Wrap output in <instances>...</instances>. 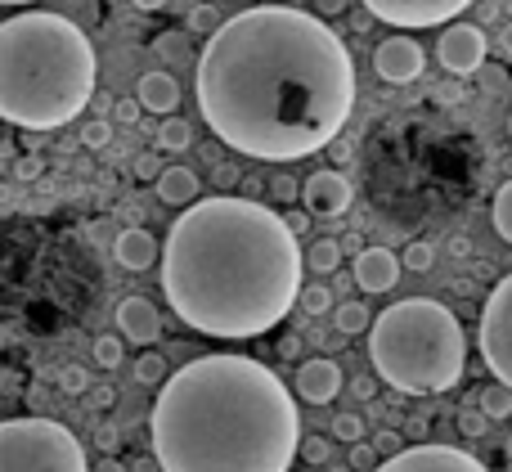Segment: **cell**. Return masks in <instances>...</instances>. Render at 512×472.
I'll use <instances>...</instances> for the list:
<instances>
[{
	"label": "cell",
	"instance_id": "6da1fadb",
	"mask_svg": "<svg viewBox=\"0 0 512 472\" xmlns=\"http://www.w3.org/2000/svg\"><path fill=\"white\" fill-rule=\"evenodd\" d=\"M198 108L234 153L256 162L310 158L342 135L355 108L351 50L306 9H243L198 54Z\"/></svg>",
	"mask_w": 512,
	"mask_h": 472
},
{
	"label": "cell",
	"instance_id": "7a4b0ae2",
	"mask_svg": "<svg viewBox=\"0 0 512 472\" xmlns=\"http://www.w3.org/2000/svg\"><path fill=\"white\" fill-rule=\"evenodd\" d=\"M306 252L288 216L248 194L189 203L162 243V293L194 333L248 342L301 306Z\"/></svg>",
	"mask_w": 512,
	"mask_h": 472
},
{
	"label": "cell",
	"instance_id": "3957f363",
	"mask_svg": "<svg viewBox=\"0 0 512 472\" xmlns=\"http://www.w3.org/2000/svg\"><path fill=\"white\" fill-rule=\"evenodd\" d=\"M301 437L288 383L252 356H198L158 387L153 459L162 472H288Z\"/></svg>",
	"mask_w": 512,
	"mask_h": 472
},
{
	"label": "cell",
	"instance_id": "277c9868",
	"mask_svg": "<svg viewBox=\"0 0 512 472\" xmlns=\"http://www.w3.org/2000/svg\"><path fill=\"white\" fill-rule=\"evenodd\" d=\"M95 45L72 18L23 9L0 23V117L18 131H59L95 95Z\"/></svg>",
	"mask_w": 512,
	"mask_h": 472
},
{
	"label": "cell",
	"instance_id": "5b68a950",
	"mask_svg": "<svg viewBox=\"0 0 512 472\" xmlns=\"http://www.w3.org/2000/svg\"><path fill=\"white\" fill-rule=\"evenodd\" d=\"M369 360L387 387L405 396H441L468 369V338L450 306L405 297L387 306L369 329Z\"/></svg>",
	"mask_w": 512,
	"mask_h": 472
},
{
	"label": "cell",
	"instance_id": "8992f818",
	"mask_svg": "<svg viewBox=\"0 0 512 472\" xmlns=\"http://www.w3.org/2000/svg\"><path fill=\"white\" fill-rule=\"evenodd\" d=\"M0 472H95L86 446L54 419L0 423Z\"/></svg>",
	"mask_w": 512,
	"mask_h": 472
},
{
	"label": "cell",
	"instance_id": "52a82bcc",
	"mask_svg": "<svg viewBox=\"0 0 512 472\" xmlns=\"http://www.w3.org/2000/svg\"><path fill=\"white\" fill-rule=\"evenodd\" d=\"M481 360L504 387H512V275L495 284L481 311Z\"/></svg>",
	"mask_w": 512,
	"mask_h": 472
},
{
	"label": "cell",
	"instance_id": "ba28073f",
	"mask_svg": "<svg viewBox=\"0 0 512 472\" xmlns=\"http://www.w3.org/2000/svg\"><path fill=\"white\" fill-rule=\"evenodd\" d=\"M378 23L391 27H405V32H418V27H441L454 23L472 0H360Z\"/></svg>",
	"mask_w": 512,
	"mask_h": 472
},
{
	"label": "cell",
	"instance_id": "9c48e42d",
	"mask_svg": "<svg viewBox=\"0 0 512 472\" xmlns=\"http://www.w3.org/2000/svg\"><path fill=\"white\" fill-rule=\"evenodd\" d=\"M373 472H490V468L481 464L477 455H468V450L432 446V441H423V446H405L400 455L382 459Z\"/></svg>",
	"mask_w": 512,
	"mask_h": 472
},
{
	"label": "cell",
	"instance_id": "30bf717a",
	"mask_svg": "<svg viewBox=\"0 0 512 472\" xmlns=\"http://www.w3.org/2000/svg\"><path fill=\"white\" fill-rule=\"evenodd\" d=\"M486 32L472 23H454L441 32V41H436V59H441L445 72H454V77H472V72L486 63Z\"/></svg>",
	"mask_w": 512,
	"mask_h": 472
},
{
	"label": "cell",
	"instance_id": "8fae6325",
	"mask_svg": "<svg viewBox=\"0 0 512 472\" xmlns=\"http://www.w3.org/2000/svg\"><path fill=\"white\" fill-rule=\"evenodd\" d=\"M373 68H378V77L387 81V86H409V81L423 77L427 54L409 32H396V36H387V41L373 50Z\"/></svg>",
	"mask_w": 512,
	"mask_h": 472
},
{
	"label": "cell",
	"instance_id": "7c38bea8",
	"mask_svg": "<svg viewBox=\"0 0 512 472\" xmlns=\"http://www.w3.org/2000/svg\"><path fill=\"white\" fill-rule=\"evenodd\" d=\"M400 270H405V261H400L391 248H378V243H373V248L355 252L351 275L364 293H391V288L400 284Z\"/></svg>",
	"mask_w": 512,
	"mask_h": 472
},
{
	"label": "cell",
	"instance_id": "4fadbf2b",
	"mask_svg": "<svg viewBox=\"0 0 512 472\" xmlns=\"http://www.w3.org/2000/svg\"><path fill=\"white\" fill-rule=\"evenodd\" d=\"M301 207L315 216H342L351 207V180L342 171H315L301 185Z\"/></svg>",
	"mask_w": 512,
	"mask_h": 472
},
{
	"label": "cell",
	"instance_id": "5bb4252c",
	"mask_svg": "<svg viewBox=\"0 0 512 472\" xmlns=\"http://www.w3.org/2000/svg\"><path fill=\"white\" fill-rule=\"evenodd\" d=\"M292 387H297V396L306 405H328V401H337V392H342V369H337V360H328V356L301 360Z\"/></svg>",
	"mask_w": 512,
	"mask_h": 472
},
{
	"label": "cell",
	"instance_id": "9a60e30c",
	"mask_svg": "<svg viewBox=\"0 0 512 472\" xmlns=\"http://www.w3.org/2000/svg\"><path fill=\"white\" fill-rule=\"evenodd\" d=\"M117 329H122V338L135 342V347H153V342L162 338V315L149 297H126V302L117 306Z\"/></svg>",
	"mask_w": 512,
	"mask_h": 472
},
{
	"label": "cell",
	"instance_id": "2e32d148",
	"mask_svg": "<svg viewBox=\"0 0 512 472\" xmlns=\"http://www.w3.org/2000/svg\"><path fill=\"white\" fill-rule=\"evenodd\" d=\"M135 99L144 104V113L176 117V108H180V81L171 77V72L153 68V72H144V77L135 81Z\"/></svg>",
	"mask_w": 512,
	"mask_h": 472
},
{
	"label": "cell",
	"instance_id": "e0dca14e",
	"mask_svg": "<svg viewBox=\"0 0 512 472\" xmlns=\"http://www.w3.org/2000/svg\"><path fill=\"white\" fill-rule=\"evenodd\" d=\"M113 252L126 270H149L153 261H158V243H153V234L140 230V225H126V230L117 234Z\"/></svg>",
	"mask_w": 512,
	"mask_h": 472
},
{
	"label": "cell",
	"instance_id": "ac0fdd59",
	"mask_svg": "<svg viewBox=\"0 0 512 472\" xmlns=\"http://www.w3.org/2000/svg\"><path fill=\"white\" fill-rule=\"evenodd\" d=\"M198 194H203L198 171H189V167H162L158 171V198L167 207H189V203H198Z\"/></svg>",
	"mask_w": 512,
	"mask_h": 472
},
{
	"label": "cell",
	"instance_id": "d6986e66",
	"mask_svg": "<svg viewBox=\"0 0 512 472\" xmlns=\"http://www.w3.org/2000/svg\"><path fill=\"white\" fill-rule=\"evenodd\" d=\"M342 239H315L306 248V270L315 279H324V275H337V266H342Z\"/></svg>",
	"mask_w": 512,
	"mask_h": 472
},
{
	"label": "cell",
	"instance_id": "ffe728a7",
	"mask_svg": "<svg viewBox=\"0 0 512 472\" xmlns=\"http://www.w3.org/2000/svg\"><path fill=\"white\" fill-rule=\"evenodd\" d=\"M373 320H378V315H373L364 302H342L333 311V324H337V333H342V338H360L364 329H373Z\"/></svg>",
	"mask_w": 512,
	"mask_h": 472
},
{
	"label": "cell",
	"instance_id": "44dd1931",
	"mask_svg": "<svg viewBox=\"0 0 512 472\" xmlns=\"http://www.w3.org/2000/svg\"><path fill=\"white\" fill-rule=\"evenodd\" d=\"M189 144H194V126L185 122V117H167L158 131V149L162 153H185Z\"/></svg>",
	"mask_w": 512,
	"mask_h": 472
},
{
	"label": "cell",
	"instance_id": "7402d4cb",
	"mask_svg": "<svg viewBox=\"0 0 512 472\" xmlns=\"http://www.w3.org/2000/svg\"><path fill=\"white\" fill-rule=\"evenodd\" d=\"M171 378L167 360H162V351H140V360H135V383L140 387H162Z\"/></svg>",
	"mask_w": 512,
	"mask_h": 472
},
{
	"label": "cell",
	"instance_id": "603a6c76",
	"mask_svg": "<svg viewBox=\"0 0 512 472\" xmlns=\"http://www.w3.org/2000/svg\"><path fill=\"white\" fill-rule=\"evenodd\" d=\"M477 405H481V410H486L495 423H504L508 414H512V387H504V383L495 378L490 387H481V401H477Z\"/></svg>",
	"mask_w": 512,
	"mask_h": 472
},
{
	"label": "cell",
	"instance_id": "cb8c5ba5",
	"mask_svg": "<svg viewBox=\"0 0 512 472\" xmlns=\"http://www.w3.org/2000/svg\"><path fill=\"white\" fill-rule=\"evenodd\" d=\"M490 221H495L499 239L512 243V180H504L495 194V203H490Z\"/></svg>",
	"mask_w": 512,
	"mask_h": 472
},
{
	"label": "cell",
	"instance_id": "d4e9b609",
	"mask_svg": "<svg viewBox=\"0 0 512 472\" xmlns=\"http://www.w3.org/2000/svg\"><path fill=\"white\" fill-rule=\"evenodd\" d=\"M301 311H306V315H328V311H337V306H333V293L324 288V279H315V284L301 288Z\"/></svg>",
	"mask_w": 512,
	"mask_h": 472
},
{
	"label": "cell",
	"instance_id": "484cf974",
	"mask_svg": "<svg viewBox=\"0 0 512 472\" xmlns=\"http://www.w3.org/2000/svg\"><path fill=\"white\" fill-rule=\"evenodd\" d=\"M221 23H225V18L216 14V5H194V9H189V23H185V27H189L194 36H212Z\"/></svg>",
	"mask_w": 512,
	"mask_h": 472
},
{
	"label": "cell",
	"instance_id": "4316f807",
	"mask_svg": "<svg viewBox=\"0 0 512 472\" xmlns=\"http://www.w3.org/2000/svg\"><path fill=\"white\" fill-rule=\"evenodd\" d=\"M400 261H405V270H414V275H427V270H432V261H436V248L418 239V243H409Z\"/></svg>",
	"mask_w": 512,
	"mask_h": 472
},
{
	"label": "cell",
	"instance_id": "83f0119b",
	"mask_svg": "<svg viewBox=\"0 0 512 472\" xmlns=\"http://www.w3.org/2000/svg\"><path fill=\"white\" fill-rule=\"evenodd\" d=\"M490 423H495V419H490V414L481 410V405H477V410H468V405H463V410H459V432H463V437H472V441H477V437H486V432H490Z\"/></svg>",
	"mask_w": 512,
	"mask_h": 472
},
{
	"label": "cell",
	"instance_id": "f1b7e54d",
	"mask_svg": "<svg viewBox=\"0 0 512 472\" xmlns=\"http://www.w3.org/2000/svg\"><path fill=\"white\" fill-rule=\"evenodd\" d=\"M333 441H342V446L364 441V419H360V414H337V419H333Z\"/></svg>",
	"mask_w": 512,
	"mask_h": 472
},
{
	"label": "cell",
	"instance_id": "f546056e",
	"mask_svg": "<svg viewBox=\"0 0 512 472\" xmlns=\"http://www.w3.org/2000/svg\"><path fill=\"white\" fill-rule=\"evenodd\" d=\"M346 464H351V472H373L382 464V455H378V446H373V441H355Z\"/></svg>",
	"mask_w": 512,
	"mask_h": 472
},
{
	"label": "cell",
	"instance_id": "4dcf8cb0",
	"mask_svg": "<svg viewBox=\"0 0 512 472\" xmlns=\"http://www.w3.org/2000/svg\"><path fill=\"white\" fill-rule=\"evenodd\" d=\"M90 351H95V365H104V369L122 365V338H108V333H104V338H95V347H90Z\"/></svg>",
	"mask_w": 512,
	"mask_h": 472
},
{
	"label": "cell",
	"instance_id": "1f68e13d",
	"mask_svg": "<svg viewBox=\"0 0 512 472\" xmlns=\"http://www.w3.org/2000/svg\"><path fill=\"white\" fill-rule=\"evenodd\" d=\"M59 387H63V392H68V396H86L90 374H86V369H81V365H63V369H59Z\"/></svg>",
	"mask_w": 512,
	"mask_h": 472
},
{
	"label": "cell",
	"instance_id": "d6a6232c",
	"mask_svg": "<svg viewBox=\"0 0 512 472\" xmlns=\"http://www.w3.org/2000/svg\"><path fill=\"white\" fill-rule=\"evenodd\" d=\"M328 455H333V446L324 437H301V459L306 464H328Z\"/></svg>",
	"mask_w": 512,
	"mask_h": 472
},
{
	"label": "cell",
	"instance_id": "836d02e7",
	"mask_svg": "<svg viewBox=\"0 0 512 472\" xmlns=\"http://www.w3.org/2000/svg\"><path fill=\"white\" fill-rule=\"evenodd\" d=\"M270 198H274V203H288L292 207V198H301V185L292 176H274L270 180Z\"/></svg>",
	"mask_w": 512,
	"mask_h": 472
},
{
	"label": "cell",
	"instance_id": "e575fe53",
	"mask_svg": "<svg viewBox=\"0 0 512 472\" xmlns=\"http://www.w3.org/2000/svg\"><path fill=\"white\" fill-rule=\"evenodd\" d=\"M373 446H378L382 459H391V455H400V450H405V441H400L396 428H387V432H378V437H373Z\"/></svg>",
	"mask_w": 512,
	"mask_h": 472
},
{
	"label": "cell",
	"instance_id": "d590c367",
	"mask_svg": "<svg viewBox=\"0 0 512 472\" xmlns=\"http://www.w3.org/2000/svg\"><path fill=\"white\" fill-rule=\"evenodd\" d=\"M108 135H113V131H108V122H90L86 131H81V144H86V149H104Z\"/></svg>",
	"mask_w": 512,
	"mask_h": 472
},
{
	"label": "cell",
	"instance_id": "8d00e7d4",
	"mask_svg": "<svg viewBox=\"0 0 512 472\" xmlns=\"http://www.w3.org/2000/svg\"><path fill=\"white\" fill-rule=\"evenodd\" d=\"M315 9H319V18H337L351 9V0H315Z\"/></svg>",
	"mask_w": 512,
	"mask_h": 472
},
{
	"label": "cell",
	"instance_id": "74e56055",
	"mask_svg": "<svg viewBox=\"0 0 512 472\" xmlns=\"http://www.w3.org/2000/svg\"><path fill=\"white\" fill-rule=\"evenodd\" d=\"M95 446H99V450H104V455H108V450L117 446V428H108V423H104V428L95 432Z\"/></svg>",
	"mask_w": 512,
	"mask_h": 472
},
{
	"label": "cell",
	"instance_id": "f35d334b",
	"mask_svg": "<svg viewBox=\"0 0 512 472\" xmlns=\"http://www.w3.org/2000/svg\"><path fill=\"white\" fill-rule=\"evenodd\" d=\"M351 392L360 396V401H369V396L378 392V383H373V378H355V383H351Z\"/></svg>",
	"mask_w": 512,
	"mask_h": 472
},
{
	"label": "cell",
	"instance_id": "ab89813d",
	"mask_svg": "<svg viewBox=\"0 0 512 472\" xmlns=\"http://www.w3.org/2000/svg\"><path fill=\"white\" fill-rule=\"evenodd\" d=\"M310 216H315V212H288V225H292V230H297V234H306Z\"/></svg>",
	"mask_w": 512,
	"mask_h": 472
},
{
	"label": "cell",
	"instance_id": "60d3db41",
	"mask_svg": "<svg viewBox=\"0 0 512 472\" xmlns=\"http://www.w3.org/2000/svg\"><path fill=\"white\" fill-rule=\"evenodd\" d=\"M140 99H135V104H122V108H117V117H122V122H135V113H140Z\"/></svg>",
	"mask_w": 512,
	"mask_h": 472
},
{
	"label": "cell",
	"instance_id": "b9f144b4",
	"mask_svg": "<svg viewBox=\"0 0 512 472\" xmlns=\"http://www.w3.org/2000/svg\"><path fill=\"white\" fill-rule=\"evenodd\" d=\"M279 351H283V356H297V351H301V338H292V333H288V338L279 342Z\"/></svg>",
	"mask_w": 512,
	"mask_h": 472
},
{
	"label": "cell",
	"instance_id": "7bdbcfd3",
	"mask_svg": "<svg viewBox=\"0 0 512 472\" xmlns=\"http://www.w3.org/2000/svg\"><path fill=\"white\" fill-rule=\"evenodd\" d=\"M90 405H95V410H104V405H113V392H90Z\"/></svg>",
	"mask_w": 512,
	"mask_h": 472
},
{
	"label": "cell",
	"instance_id": "ee69618b",
	"mask_svg": "<svg viewBox=\"0 0 512 472\" xmlns=\"http://www.w3.org/2000/svg\"><path fill=\"white\" fill-rule=\"evenodd\" d=\"M450 252H454V257H468L472 243H468V239H450Z\"/></svg>",
	"mask_w": 512,
	"mask_h": 472
},
{
	"label": "cell",
	"instance_id": "f6af8a7d",
	"mask_svg": "<svg viewBox=\"0 0 512 472\" xmlns=\"http://www.w3.org/2000/svg\"><path fill=\"white\" fill-rule=\"evenodd\" d=\"M95 472H126V468L117 464V459H108V455H104V459H99V464H95Z\"/></svg>",
	"mask_w": 512,
	"mask_h": 472
},
{
	"label": "cell",
	"instance_id": "bcb514c9",
	"mask_svg": "<svg viewBox=\"0 0 512 472\" xmlns=\"http://www.w3.org/2000/svg\"><path fill=\"white\" fill-rule=\"evenodd\" d=\"M131 5H135V9H144V14H153V9H162L167 0H131Z\"/></svg>",
	"mask_w": 512,
	"mask_h": 472
},
{
	"label": "cell",
	"instance_id": "7dc6e473",
	"mask_svg": "<svg viewBox=\"0 0 512 472\" xmlns=\"http://www.w3.org/2000/svg\"><path fill=\"white\" fill-rule=\"evenodd\" d=\"M36 171H41V158H36V162H32V158H27V162H23V167H18V176H27V180H32V176H36Z\"/></svg>",
	"mask_w": 512,
	"mask_h": 472
},
{
	"label": "cell",
	"instance_id": "c3c4849f",
	"mask_svg": "<svg viewBox=\"0 0 512 472\" xmlns=\"http://www.w3.org/2000/svg\"><path fill=\"white\" fill-rule=\"evenodd\" d=\"M131 472H153V464H149V459H135Z\"/></svg>",
	"mask_w": 512,
	"mask_h": 472
},
{
	"label": "cell",
	"instance_id": "681fc988",
	"mask_svg": "<svg viewBox=\"0 0 512 472\" xmlns=\"http://www.w3.org/2000/svg\"><path fill=\"white\" fill-rule=\"evenodd\" d=\"M5 5H14V9H18V5H36V0H5Z\"/></svg>",
	"mask_w": 512,
	"mask_h": 472
},
{
	"label": "cell",
	"instance_id": "f907efd6",
	"mask_svg": "<svg viewBox=\"0 0 512 472\" xmlns=\"http://www.w3.org/2000/svg\"><path fill=\"white\" fill-rule=\"evenodd\" d=\"M508 459H512V437H508Z\"/></svg>",
	"mask_w": 512,
	"mask_h": 472
},
{
	"label": "cell",
	"instance_id": "816d5d0a",
	"mask_svg": "<svg viewBox=\"0 0 512 472\" xmlns=\"http://www.w3.org/2000/svg\"><path fill=\"white\" fill-rule=\"evenodd\" d=\"M306 472H315V468H306Z\"/></svg>",
	"mask_w": 512,
	"mask_h": 472
},
{
	"label": "cell",
	"instance_id": "f5cc1de1",
	"mask_svg": "<svg viewBox=\"0 0 512 472\" xmlns=\"http://www.w3.org/2000/svg\"><path fill=\"white\" fill-rule=\"evenodd\" d=\"M508 131H512V122H508Z\"/></svg>",
	"mask_w": 512,
	"mask_h": 472
}]
</instances>
